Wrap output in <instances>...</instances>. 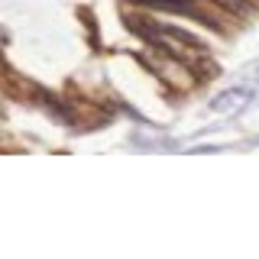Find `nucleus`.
I'll use <instances>...</instances> for the list:
<instances>
[{
    "label": "nucleus",
    "instance_id": "nucleus-1",
    "mask_svg": "<svg viewBox=\"0 0 259 259\" xmlns=\"http://www.w3.org/2000/svg\"><path fill=\"white\" fill-rule=\"evenodd\" d=\"M143 7H156V10H175V13H191V0H133Z\"/></svg>",
    "mask_w": 259,
    "mask_h": 259
},
{
    "label": "nucleus",
    "instance_id": "nucleus-2",
    "mask_svg": "<svg viewBox=\"0 0 259 259\" xmlns=\"http://www.w3.org/2000/svg\"><path fill=\"white\" fill-rule=\"evenodd\" d=\"M221 4H227V7H237V10H243V4H237V0H221Z\"/></svg>",
    "mask_w": 259,
    "mask_h": 259
}]
</instances>
